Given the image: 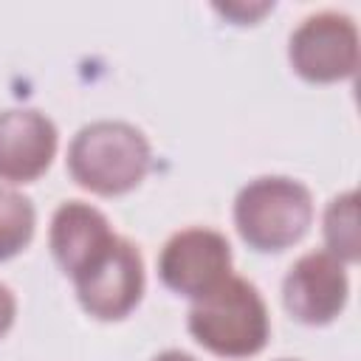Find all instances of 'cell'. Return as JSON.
I'll use <instances>...</instances> for the list:
<instances>
[{
	"label": "cell",
	"mask_w": 361,
	"mask_h": 361,
	"mask_svg": "<svg viewBox=\"0 0 361 361\" xmlns=\"http://www.w3.org/2000/svg\"><path fill=\"white\" fill-rule=\"evenodd\" d=\"M186 327L203 350L228 361L262 353L271 338V316L259 288L234 274L192 302Z\"/></svg>",
	"instance_id": "1"
},
{
	"label": "cell",
	"mask_w": 361,
	"mask_h": 361,
	"mask_svg": "<svg viewBox=\"0 0 361 361\" xmlns=\"http://www.w3.org/2000/svg\"><path fill=\"white\" fill-rule=\"evenodd\" d=\"M152 166V147L147 135L127 121L102 118L85 124L68 147V172L76 186L118 197L133 192Z\"/></svg>",
	"instance_id": "2"
},
{
	"label": "cell",
	"mask_w": 361,
	"mask_h": 361,
	"mask_svg": "<svg viewBox=\"0 0 361 361\" xmlns=\"http://www.w3.org/2000/svg\"><path fill=\"white\" fill-rule=\"evenodd\" d=\"M313 223L310 189L288 175H262L248 180L234 197V226L240 240L259 251L276 254L296 245Z\"/></svg>",
	"instance_id": "3"
},
{
	"label": "cell",
	"mask_w": 361,
	"mask_h": 361,
	"mask_svg": "<svg viewBox=\"0 0 361 361\" xmlns=\"http://www.w3.org/2000/svg\"><path fill=\"white\" fill-rule=\"evenodd\" d=\"M290 68L313 85L344 82L358 68V28L344 11L307 14L288 39Z\"/></svg>",
	"instance_id": "4"
},
{
	"label": "cell",
	"mask_w": 361,
	"mask_h": 361,
	"mask_svg": "<svg viewBox=\"0 0 361 361\" xmlns=\"http://www.w3.org/2000/svg\"><path fill=\"white\" fill-rule=\"evenodd\" d=\"M144 257L127 237H116L99 259L73 276L82 310L99 322H118L130 316L144 296Z\"/></svg>",
	"instance_id": "5"
},
{
	"label": "cell",
	"mask_w": 361,
	"mask_h": 361,
	"mask_svg": "<svg viewBox=\"0 0 361 361\" xmlns=\"http://www.w3.org/2000/svg\"><path fill=\"white\" fill-rule=\"evenodd\" d=\"M231 262L234 257L226 234L192 226L175 231L164 243L158 254V276L169 290L195 302L231 276Z\"/></svg>",
	"instance_id": "6"
},
{
	"label": "cell",
	"mask_w": 361,
	"mask_h": 361,
	"mask_svg": "<svg viewBox=\"0 0 361 361\" xmlns=\"http://www.w3.org/2000/svg\"><path fill=\"white\" fill-rule=\"evenodd\" d=\"M350 299L347 265L324 248L302 254L282 279L285 310L307 327L330 324L341 316Z\"/></svg>",
	"instance_id": "7"
},
{
	"label": "cell",
	"mask_w": 361,
	"mask_h": 361,
	"mask_svg": "<svg viewBox=\"0 0 361 361\" xmlns=\"http://www.w3.org/2000/svg\"><path fill=\"white\" fill-rule=\"evenodd\" d=\"M59 147L56 124L34 107L0 113V180L31 183L48 172Z\"/></svg>",
	"instance_id": "8"
},
{
	"label": "cell",
	"mask_w": 361,
	"mask_h": 361,
	"mask_svg": "<svg viewBox=\"0 0 361 361\" xmlns=\"http://www.w3.org/2000/svg\"><path fill=\"white\" fill-rule=\"evenodd\" d=\"M104 212L85 200H65L56 206L48 228V245L56 265L73 279L93 259H99L116 240Z\"/></svg>",
	"instance_id": "9"
},
{
	"label": "cell",
	"mask_w": 361,
	"mask_h": 361,
	"mask_svg": "<svg viewBox=\"0 0 361 361\" xmlns=\"http://www.w3.org/2000/svg\"><path fill=\"white\" fill-rule=\"evenodd\" d=\"M322 234H324V251L338 257L344 265L358 262L361 257V231H358V192H341L336 195L322 217Z\"/></svg>",
	"instance_id": "10"
},
{
	"label": "cell",
	"mask_w": 361,
	"mask_h": 361,
	"mask_svg": "<svg viewBox=\"0 0 361 361\" xmlns=\"http://www.w3.org/2000/svg\"><path fill=\"white\" fill-rule=\"evenodd\" d=\"M34 228H37L34 203L23 192L11 186H0V262L25 251L28 243L34 240Z\"/></svg>",
	"instance_id": "11"
},
{
	"label": "cell",
	"mask_w": 361,
	"mask_h": 361,
	"mask_svg": "<svg viewBox=\"0 0 361 361\" xmlns=\"http://www.w3.org/2000/svg\"><path fill=\"white\" fill-rule=\"evenodd\" d=\"M14 316H17V299H14L11 288L0 282V338H3V336L11 330Z\"/></svg>",
	"instance_id": "12"
},
{
	"label": "cell",
	"mask_w": 361,
	"mask_h": 361,
	"mask_svg": "<svg viewBox=\"0 0 361 361\" xmlns=\"http://www.w3.org/2000/svg\"><path fill=\"white\" fill-rule=\"evenodd\" d=\"M268 8H274V3H265V6H262V8H257V11H251V6H248V20H257V17H259V14H265ZM217 11H220V14H226V17H231V14H237V11L243 14V11H245V6H217Z\"/></svg>",
	"instance_id": "13"
},
{
	"label": "cell",
	"mask_w": 361,
	"mask_h": 361,
	"mask_svg": "<svg viewBox=\"0 0 361 361\" xmlns=\"http://www.w3.org/2000/svg\"><path fill=\"white\" fill-rule=\"evenodd\" d=\"M152 361H197V358L189 355V353H183V350H164V353H158Z\"/></svg>",
	"instance_id": "14"
},
{
	"label": "cell",
	"mask_w": 361,
	"mask_h": 361,
	"mask_svg": "<svg viewBox=\"0 0 361 361\" xmlns=\"http://www.w3.org/2000/svg\"><path fill=\"white\" fill-rule=\"evenodd\" d=\"M282 361H290V358H282Z\"/></svg>",
	"instance_id": "15"
}]
</instances>
